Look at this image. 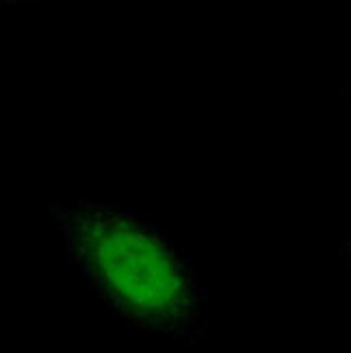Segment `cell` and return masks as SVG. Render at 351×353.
<instances>
[{"label":"cell","mask_w":351,"mask_h":353,"mask_svg":"<svg viewBox=\"0 0 351 353\" xmlns=\"http://www.w3.org/2000/svg\"><path fill=\"white\" fill-rule=\"evenodd\" d=\"M339 256H341V263L345 265V269L351 271V228L347 230V234H345V239H343V245H341Z\"/></svg>","instance_id":"obj_2"},{"label":"cell","mask_w":351,"mask_h":353,"mask_svg":"<svg viewBox=\"0 0 351 353\" xmlns=\"http://www.w3.org/2000/svg\"><path fill=\"white\" fill-rule=\"evenodd\" d=\"M11 3H33V0H11Z\"/></svg>","instance_id":"obj_3"},{"label":"cell","mask_w":351,"mask_h":353,"mask_svg":"<svg viewBox=\"0 0 351 353\" xmlns=\"http://www.w3.org/2000/svg\"><path fill=\"white\" fill-rule=\"evenodd\" d=\"M68 263L119 323L197 343L206 332V290L161 230L121 204H52Z\"/></svg>","instance_id":"obj_1"}]
</instances>
